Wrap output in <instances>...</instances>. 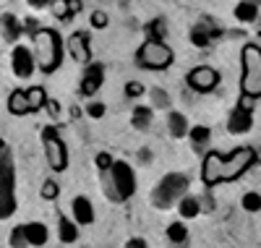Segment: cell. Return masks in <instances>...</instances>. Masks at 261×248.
Wrapping results in <instances>:
<instances>
[{
	"label": "cell",
	"instance_id": "5b68a950",
	"mask_svg": "<svg viewBox=\"0 0 261 248\" xmlns=\"http://www.w3.org/2000/svg\"><path fill=\"white\" fill-rule=\"evenodd\" d=\"M188 186H191L188 175L170 172V175H165L160 183L154 186V191H151V204H154L157 209H170L175 201H180L188 193Z\"/></svg>",
	"mask_w": 261,
	"mask_h": 248
},
{
	"label": "cell",
	"instance_id": "836d02e7",
	"mask_svg": "<svg viewBox=\"0 0 261 248\" xmlns=\"http://www.w3.org/2000/svg\"><path fill=\"white\" fill-rule=\"evenodd\" d=\"M151 105H154V107H167L170 97L162 92V89H151Z\"/></svg>",
	"mask_w": 261,
	"mask_h": 248
},
{
	"label": "cell",
	"instance_id": "7a4b0ae2",
	"mask_svg": "<svg viewBox=\"0 0 261 248\" xmlns=\"http://www.w3.org/2000/svg\"><path fill=\"white\" fill-rule=\"evenodd\" d=\"M34 55L37 68L42 73H55L63 63V42L55 29H37L34 34Z\"/></svg>",
	"mask_w": 261,
	"mask_h": 248
},
{
	"label": "cell",
	"instance_id": "6da1fadb",
	"mask_svg": "<svg viewBox=\"0 0 261 248\" xmlns=\"http://www.w3.org/2000/svg\"><path fill=\"white\" fill-rule=\"evenodd\" d=\"M102 188L110 201H128L136 193V172L128 162L115 160L110 170H102Z\"/></svg>",
	"mask_w": 261,
	"mask_h": 248
},
{
	"label": "cell",
	"instance_id": "f546056e",
	"mask_svg": "<svg viewBox=\"0 0 261 248\" xmlns=\"http://www.w3.org/2000/svg\"><path fill=\"white\" fill-rule=\"evenodd\" d=\"M27 245H29L27 230H24V225H18V228L11 230V248H27Z\"/></svg>",
	"mask_w": 261,
	"mask_h": 248
},
{
	"label": "cell",
	"instance_id": "cb8c5ba5",
	"mask_svg": "<svg viewBox=\"0 0 261 248\" xmlns=\"http://www.w3.org/2000/svg\"><path fill=\"white\" fill-rule=\"evenodd\" d=\"M79 222H71L68 217H60V222H58V235H60V240L63 243H76L79 240V228H76Z\"/></svg>",
	"mask_w": 261,
	"mask_h": 248
},
{
	"label": "cell",
	"instance_id": "5bb4252c",
	"mask_svg": "<svg viewBox=\"0 0 261 248\" xmlns=\"http://www.w3.org/2000/svg\"><path fill=\"white\" fill-rule=\"evenodd\" d=\"M68 53L76 63L89 65L92 63V47H89V34L86 32H73L68 37Z\"/></svg>",
	"mask_w": 261,
	"mask_h": 248
},
{
	"label": "cell",
	"instance_id": "e0dca14e",
	"mask_svg": "<svg viewBox=\"0 0 261 248\" xmlns=\"http://www.w3.org/2000/svg\"><path fill=\"white\" fill-rule=\"evenodd\" d=\"M53 13H55V18H60V21H71L81 8H84V3L81 0H53Z\"/></svg>",
	"mask_w": 261,
	"mask_h": 248
},
{
	"label": "cell",
	"instance_id": "2e32d148",
	"mask_svg": "<svg viewBox=\"0 0 261 248\" xmlns=\"http://www.w3.org/2000/svg\"><path fill=\"white\" fill-rule=\"evenodd\" d=\"M71 209H73V219L79 225H92L94 222V207H92V201L86 196H76Z\"/></svg>",
	"mask_w": 261,
	"mask_h": 248
},
{
	"label": "cell",
	"instance_id": "277c9868",
	"mask_svg": "<svg viewBox=\"0 0 261 248\" xmlns=\"http://www.w3.org/2000/svg\"><path fill=\"white\" fill-rule=\"evenodd\" d=\"M243 76H241V94L243 100H258L261 97V47L258 44H246L241 50Z\"/></svg>",
	"mask_w": 261,
	"mask_h": 248
},
{
	"label": "cell",
	"instance_id": "4dcf8cb0",
	"mask_svg": "<svg viewBox=\"0 0 261 248\" xmlns=\"http://www.w3.org/2000/svg\"><path fill=\"white\" fill-rule=\"evenodd\" d=\"M243 209L246 212H261V193H256V191H251V193H246L243 196Z\"/></svg>",
	"mask_w": 261,
	"mask_h": 248
},
{
	"label": "cell",
	"instance_id": "9c48e42d",
	"mask_svg": "<svg viewBox=\"0 0 261 248\" xmlns=\"http://www.w3.org/2000/svg\"><path fill=\"white\" fill-rule=\"evenodd\" d=\"M201 183L206 188L225 183V157L220 152H209L201 162Z\"/></svg>",
	"mask_w": 261,
	"mask_h": 248
},
{
	"label": "cell",
	"instance_id": "b9f144b4",
	"mask_svg": "<svg viewBox=\"0 0 261 248\" xmlns=\"http://www.w3.org/2000/svg\"><path fill=\"white\" fill-rule=\"evenodd\" d=\"M258 34H261V32H258Z\"/></svg>",
	"mask_w": 261,
	"mask_h": 248
},
{
	"label": "cell",
	"instance_id": "3957f363",
	"mask_svg": "<svg viewBox=\"0 0 261 248\" xmlns=\"http://www.w3.org/2000/svg\"><path fill=\"white\" fill-rule=\"evenodd\" d=\"M16 167L13 154L6 141H0V219H8L16 212Z\"/></svg>",
	"mask_w": 261,
	"mask_h": 248
},
{
	"label": "cell",
	"instance_id": "44dd1931",
	"mask_svg": "<svg viewBox=\"0 0 261 248\" xmlns=\"http://www.w3.org/2000/svg\"><path fill=\"white\" fill-rule=\"evenodd\" d=\"M167 131H170L175 139H183V136H188V133H191V128H188V120H186V115H183V112H170V115H167Z\"/></svg>",
	"mask_w": 261,
	"mask_h": 248
},
{
	"label": "cell",
	"instance_id": "d4e9b609",
	"mask_svg": "<svg viewBox=\"0 0 261 248\" xmlns=\"http://www.w3.org/2000/svg\"><path fill=\"white\" fill-rule=\"evenodd\" d=\"M27 94H29V102H32V112H39L42 107H47V92L42 86H32V89H27Z\"/></svg>",
	"mask_w": 261,
	"mask_h": 248
},
{
	"label": "cell",
	"instance_id": "e575fe53",
	"mask_svg": "<svg viewBox=\"0 0 261 248\" xmlns=\"http://www.w3.org/2000/svg\"><path fill=\"white\" fill-rule=\"evenodd\" d=\"M107 21H110V18H107L105 11H94V13H92V27H94V29H105Z\"/></svg>",
	"mask_w": 261,
	"mask_h": 248
},
{
	"label": "cell",
	"instance_id": "60d3db41",
	"mask_svg": "<svg viewBox=\"0 0 261 248\" xmlns=\"http://www.w3.org/2000/svg\"><path fill=\"white\" fill-rule=\"evenodd\" d=\"M253 3H261V0H253Z\"/></svg>",
	"mask_w": 261,
	"mask_h": 248
},
{
	"label": "cell",
	"instance_id": "484cf974",
	"mask_svg": "<svg viewBox=\"0 0 261 248\" xmlns=\"http://www.w3.org/2000/svg\"><path fill=\"white\" fill-rule=\"evenodd\" d=\"M130 123H134V128H139V131H146L149 123H151V110L144 107V105H139V107L134 110V118H130Z\"/></svg>",
	"mask_w": 261,
	"mask_h": 248
},
{
	"label": "cell",
	"instance_id": "ffe728a7",
	"mask_svg": "<svg viewBox=\"0 0 261 248\" xmlns=\"http://www.w3.org/2000/svg\"><path fill=\"white\" fill-rule=\"evenodd\" d=\"M235 18L241 21V24H253V21H258V3H253V0H241V3L235 6Z\"/></svg>",
	"mask_w": 261,
	"mask_h": 248
},
{
	"label": "cell",
	"instance_id": "d590c367",
	"mask_svg": "<svg viewBox=\"0 0 261 248\" xmlns=\"http://www.w3.org/2000/svg\"><path fill=\"white\" fill-rule=\"evenodd\" d=\"M86 112H89V118L99 120V118L105 115V105H102V102H92L89 107H86Z\"/></svg>",
	"mask_w": 261,
	"mask_h": 248
},
{
	"label": "cell",
	"instance_id": "1f68e13d",
	"mask_svg": "<svg viewBox=\"0 0 261 248\" xmlns=\"http://www.w3.org/2000/svg\"><path fill=\"white\" fill-rule=\"evenodd\" d=\"M39 193H42V199H45V201H55L58 193H60V186L50 178V180H45V183H42V191H39Z\"/></svg>",
	"mask_w": 261,
	"mask_h": 248
},
{
	"label": "cell",
	"instance_id": "7c38bea8",
	"mask_svg": "<svg viewBox=\"0 0 261 248\" xmlns=\"http://www.w3.org/2000/svg\"><path fill=\"white\" fill-rule=\"evenodd\" d=\"M253 126V110L248 107V100L241 97V102H238L230 112V118H227V131L235 133V136H241V133H248Z\"/></svg>",
	"mask_w": 261,
	"mask_h": 248
},
{
	"label": "cell",
	"instance_id": "603a6c76",
	"mask_svg": "<svg viewBox=\"0 0 261 248\" xmlns=\"http://www.w3.org/2000/svg\"><path fill=\"white\" fill-rule=\"evenodd\" d=\"M24 230H27L29 245H45L47 243V228L42 222H27Z\"/></svg>",
	"mask_w": 261,
	"mask_h": 248
},
{
	"label": "cell",
	"instance_id": "d6a6232c",
	"mask_svg": "<svg viewBox=\"0 0 261 248\" xmlns=\"http://www.w3.org/2000/svg\"><path fill=\"white\" fill-rule=\"evenodd\" d=\"M141 94H144V84H139V81H128L125 84V97L128 100H136Z\"/></svg>",
	"mask_w": 261,
	"mask_h": 248
},
{
	"label": "cell",
	"instance_id": "9a60e30c",
	"mask_svg": "<svg viewBox=\"0 0 261 248\" xmlns=\"http://www.w3.org/2000/svg\"><path fill=\"white\" fill-rule=\"evenodd\" d=\"M217 37H220V29H217V24L212 18H201L199 24L191 29V42L196 47H206V44H212Z\"/></svg>",
	"mask_w": 261,
	"mask_h": 248
},
{
	"label": "cell",
	"instance_id": "8fae6325",
	"mask_svg": "<svg viewBox=\"0 0 261 248\" xmlns=\"http://www.w3.org/2000/svg\"><path fill=\"white\" fill-rule=\"evenodd\" d=\"M11 68L18 79H29L37 71V55L27 47V44H16L11 53Z\"/></svg>",
	"mask_w": 261,
	"mask_h": 248
},
{
	"label": "cell",
	"instance_id": "ba28073f",
	"mask_svg": "<svg viewBox=\"0 0 261 248\" xmlns=\"http://www.w3.org/2000/svg\"><path fill=\"white\" fill-rule=\"evenodd\" d=\"M253 162H256V152L251 146L235 149L230 157H225V183H227V180H238Z\"/></svg>",
	"mask_w": 261,
	"mask_h": 248
},
{
	"label": "cell",
	"instance_id": "4316f807",
	"mask_svg": "<svg viewBox=\"0 0 261 248\" xmlns=\"http://www.w3.org/2000/svg\"><path fill=\"white\" fill-rule=\"evenodd\" d=\"M188 139L193 141V146H204L212 139V131H209V126H193L191 133H188Z\"/></svg>",
	"mask_w": 261,
	"mask_h": 248
},
{
	"label": "cell",
	"instance_id": "7402d4cb",
	"mask_svg": "<svg viewBox=\"0 0 261 248\" xmlns=\"http://www.w3.org/2000/svg\"><path fill=\"white\" fill-rule=\"evenodd\" d=\"M178 212H180V217H186V219L196 217L199 212H204V207H201V199H199V196H191V193H186V196L178 201Z\"/></svg>",
	"mask_w": 261,
	"mask_h": 248
},
{
	"label": "cell",
	"instance_id": "74e56055",
	"mask_svg": "<svg viewBox=\"0 0 261 248\" xmlns=\"http://www.w3.org/2000/svg\"><path fill=\"white\" fill-rule=\"evenodd\" d=\"M125 248H149V245H146L144 238H130V240L125 243Z\"/></svg>",
	"mask_w": 261,
	"mask_h": 248
},
{
	"label": "cell",
	"instance_id": "8992f818",
	"mask_svg": "<svg viewBox=\"0 0 261 248\" xmlns=\"http://www.w3.org/2000/svg\"><path fill=\"white\" fill-rule=\"evenodd\" d=\"M175 55L162 39H146L136 50V65L144 71H167Z\"/></svg>",
	"mask_w": 261,
	"mask_h": 248
},
{
	"label": "cell",
	"instance_id": "d6986e66",
	"mask_svg": "<svg viewBox=\"0 0 261 248\" xmlns=\"http://www.w3.org/2000/svg\"><path fill=\"white\" fill-rule=\"evenodd\" d=\"M0 29H3L6 42H16L21 37V32H24V24H21L13 13H3L0 16Z\"/></svg>",
	"mask_w": 261,
	"mask_h": 248
},
{
	"label": "cell",
	"instance_id": "ac0fdd59",
	"mask_svg": "<svg viewBox=\"0 0 261 248\" xmlns=\"http://www.w3.org/2000/svg\"><path fill=\"white\" fill-rule=\"evenodd\" d=\"M8 112H11V115H29V112H32L29 94L21 92V89L11 92V97H8Z\"/></svg>",
	"mask_w": 261,
	"mask_h": 248
},
{
	"label": "cell",
	"instance_id": "ab89813d",
	"mask_svg": "<svg viewBox=\"0 0 261 248\" xmlns=\"http://www.w3.org/2000/svg\"><path fill=\"white\" fill-rule=\"evenodd\" d=\"M47 110L53 112V115H58V112H60V107H58V102H53V100L47 102Z\"/></svg>",
	"mask_w": 261,
	"mask_h": 248
},
{
	"label": "cell",
	"instance_id": "52a82bcc",
	"mask_svg": "<svg viewBox=\"0 0 261 248\" xmlns=\"http://www.w3.org/2000/svg\"><path fill=\"white\" fill-rule=\"evenodd\" d=\"M42 144H45L47 165L55 172H63L65 167H68V149H65V141L58 136L55 126H45V128H42Z\"/></svg>",
	"mask_w": 261,
	"mask_h": 248
},
{
	"label": "cell",
	"instance_id": "30bf717a",
	"mask_svg": "<svg viewBox=\"0 0 261 248\" xmlns=\"http://www.w3.org/2000/svg\"><path fill=\"white\" fill-rule=\"evenodd\" d=\"M188 86L193 89V92L199 94H209L217 89V84H220V73H217L214 68H209V65H199V68H193L188 73Z\"/></svg>",
	"mask_w": 261,
	"mask_h": 248
},
{
	"label": "cell",
	"instance_id": "f35d334b",
	"mask_svg": "<svg viewBox=\"0 0 261 248\" xmlns=\"http://www.w3.org/2000/svg\"><path fill=\"white\" fill-rule=\"evenodd\" d=\"M27 3L32 8H47V6H53V0H27Z\"/></svg>",
	"mask_w": 261,
	"mask_h": 248
},
{
	"label": "cell",
	"instance_id": "f1b7e54d",
	"mask_svg": "<svg viewBox=\"0 0 261 248\" xmlns=\"http://www.w3.org/2000/svg\"><path fill=\"white\" fill-rule=\"evenodd\" d=\"M146 34H149V39H165V37H167V27H165V21H162V18L149 21V24H146Z\"/></svg>",
	"mask_w": 261,
	"mask_h": 248
},
{
	"label": "cell",
	"instance_id": "8d00e7d4",
	"mask_svg": "<svg viewBox=\"0 0 261 248\" xmlns=\"http://www.w3.org/2000/svg\"><path fill=\"white\" fill-rule=\"evenodd\" d=\"M113 162H115V160H113V157L107 154V152L97 154V167H99V170H110V167H113Z\"/></svg>",
	"mask_w": 261,
	"mask_h": 248
},
{
	"label": "cell",
	"instance_id": "4fadbf2b",
	"mask_svg": "<svg viewBox=\"0 0 261 248\" xmlns=\"http://www.w3.org/2000/svg\"><path fill=\"white\" fill-rule=\"evenodd\" d=\"M102 84H105V65L102 63H89L84 68V76H81V94L94 97Z\"/></svg>",
	"mask_w": 261,
	"mask_h": 248
},
{
	"label": "cell",
	"instance_id": "83f0119b",
	"mask_svg": "<svg viewBox=\"0 0 261 248\" xmlns=\"http://www.w3.org/2000/svg\"><path fill=\"white\" fill-rule=\"evenodd\" d=\"M167 240L170 243H186L188 240V230H186V225L183 222H172L170 228H167Z\"/></svg>",
	"mask_w": 261,
	"mask_h": 248
}]
</instances>
